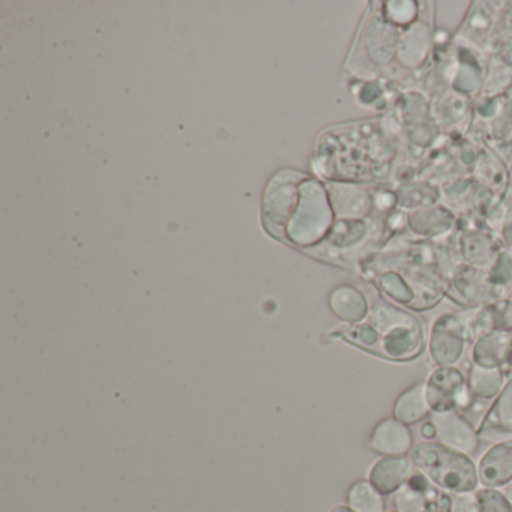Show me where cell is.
<instances>
[{
	"mask_svg": "<svg viewBox=\"0 0 512 512\" xmlns=\"http://www.w3.org/2000/svg\"><path fill=\"white\" fill-rule=\"evenodd\" d=\"M361 271L389 301L424 311L448 295L454 268L443 245L395 236L362 263Z\"/></svg>",
	"mask_w": 512,
	"mask_h": 512,
	"instance_id": "6da1fadb",
	"label": "cell"
},
{
	"mask_svg": "<svg viewBox=\"0 0 512 512\" xmlns=\"http://www.w3.org/2000/svg\"><path fill=\"white\" fill-rule=\"evenodd\" d=\"M389 140L380 127L352 125L329 131L316 152V170L329 179L382 181L391 170L392 151L361 152Z\"/></svg>",
	"mask_w": 512,
	"mask_h": 512,
	"instance_id": "7a4b0ae2",
	"label": "cell"
},
{
	"mask_svg": "<svg viewBox=\"0 0 512 512\" xmlns=\"http://www.w3.org/2000/svg\"><path fill=\"white\" fill-rule=\"evenodd\" d=\"M334 335L395 362L413 361L425 347L424 329L419 320L388 301L376 302L367 319L344 326Z\"/></svg>",
	"mask_w": 512,
	"mask_h": 512,
	"instance_id": "3957f363",
	"label": "cell"
},
{
	"mask_svg": "<svg viewBox=\"0 0 512 512\" xmlns=\"http://www.w3.org/2000/svg\"><path fill=\"white\" fill-rule=\"evenodd\" d=\"M413 466L425 478L451 493H472L479 484L478 467L472 458L440 442L418 443L410 451Z\"/></svg>",
	"mask_w": 512,
	"mask_h": 512,
	"instance_id": "277c9868",
	"label": "cell"
},
{
	"mask_svg": "<svg viewBox=\"0 0 512 512\" xmlns=\"http://www.w3.org/2000/svg\"><path fill=\"white\" fill-rule=\"evenodd\" d=\"M332 227L334 211L328 190L314 179L305 178L301 184L298 206L284 230L283 238L298 247H317L325 241Z\"/></svg>",
	"mask_w": 512,
	"mask_h": 512,
	"instance_id": "5b68a950",
	"label": "cell"
},
{
	"mask_svg": "<svg viewBox=\"0 0 512 512\" xmlns=\"http://www.w3.org/2000/svg\"><path fill=\"white\" fill-rule=\"evenodd\" d=\"M376 220H338L332 227L325 241L322 242L331 259L344 262H367L380 250L379 242L385 235V227Z\"/></svg>",
	"mask_w": 512,
	"mask_h": 512,
	"instance_id": "8992f818",
	"label": "cell"
},
{
	"mask_svg": "<svg viewBox=\"0 0 512 512\" xmlns=\"http://www.w3.org/2000/svg\"><path fill=\"white\" fill-rule=\"evenodd\" d=\"M425 395L431 413L466 412L475 403V397L467 385L460 368L436 367L425 380Z\"/></svg>",
	"mask_w": 512,
	"mask_h": 512,
	"instance_id": "52a82bcc",
	"label": "cell"
},
{
	"mask_svg": "<svg viewBox=\"0 0 512 512\" xmlns=\"http://www.w3.org/2000/svg\"><path fill=\"white\" fill-rule=\"evenodd\" d=\"M305 175L298 173H281L266 191L263 203V220L272 235L283 238L284 230L295 212L301 194V184Z\"/></svg>",
	"mask_w": 512,
	"mask_h": 512,
	"instance_id": "ba28073f",
	"label": "cell"
},
{
	"mask_svg": "<svg viewBox=\"0 0 512 512\" xmlns=\"http://www.w3.org/2000/svg\"><path fill=\"white\" fill-rule=\"evenodd\" d=\"M448 296L455 304L470 310L488 307L505 299L499 290L491 286L487 271L464 263L452 271Z\"/></svg>",
	"mask_w": 512,
	"mask_h": 512,
	"instance_id": "9c48e42d",
	"label": "cell"
},
{
	"mask_svg": "<svg viewBox=\"0 0 512 512\" xmlns=\"http://www.w3.org/2000/svg\"><path fill=\"white\" fill-rule=\"evenodd\" d=\"M466 343L460 314H443L431 326L428 355L437 367H454L463 356Z\"/></svg>",
	"mask_w": 512,
	"mask_h": 512,
	"instance_id": "30bf717a",
	"label": "cell"
},
{
	"mask_svg": "<svg viewBox=\"0 0 512 512\" xmlns=\"http://www.w3.org/2000/svg\"><path fill=\"white\" fill-rule=\"evenodd\" d=\"M430 421L436 428L437 442L467 455H472L478 449V431L460 412L452 410V412L431 413Z\"/></svg>",
	"mask_w": 512,
	"mask_h": 512,
	"instance_id": "8fae6325",
	"label": "cell"
},
{
	"mask_svg": "<svg viewBox=\"0 0 512 512\" xmlns=\"http://www.w3.org/2000/svg\"><path fill=\"white\" fill-rule=\"evenodd\" d=\"M329 202L338 220H364L374 206V197L367 188L352 184H331Z\"/></svg>",
	"mask_w": 512,
	"mask_h": 512,
	"instance_id": "7c38bea8",
	"label": "cell"
},
{
	"mask_svg": "<svg viewBox=\"0 0 512 512\" xmlns=\"http://www.w3.org/2000/svg\"><path fill=\"white\" fill-rule=\"evenodd\" d=\"M458 248H460L464 265L487 271L505 247H502L500 241H497L491 233L470 227L461 232Z\"/></svg>",
	"mask_w": 512,
	"mask_h": 512,
	"instance_id": "4fadbf2b",
	"label": "cell"
},
{
	"mask_svg": "<svg viewBox=\"0 0 512 512\" xmlns=\"http://www.w3.org/2000/svg\"><path fill=\"white\" fill-rule=\"evenodd\" d=\"M412 458L407 455H386L373 464L370 482L383 496L401 490L415 473Z\"/></svg>",
	"mask_w": 512,
	"mask_h": 512,
	"instance_id": "5bb4252c",
	"label": "cell"
},
{
	"mask_svg": "<svg viewBox=\"0 0 512 512\" xmlns=\"http://www.w3.org/2000/svg\"><path fill=\"white\" fill-rule=\"evenodd\" d=\"M491 4H475L470 10L469 17L466 19L461 31L458 32L457 38L463 46L470 49H485L490 34H496L499 28L500 16L497 10L490 8Z\"/></svg>",
	"mask_w": 512,
	"mask_h": 512,
	"instance_id": "9a60e30c",
	"label": "cell"
},
{
	"mask_svg": "<svg viewBox=\"0 0 512 512\" xmlns=\"http://www.w3.org/2000/svg\"><path fill=\"white\" fill-rule=\"evenodd\" d=\"M479 482L487 488L502 487L512 482V439L499 440L491 446L478 466Z\"/></svg>",
	"mask_w": 512,
	"mask_h": 512,
	"instance_id": "2e32d148",
	"label": "cell"
},
{
	"mask_svg": "<svg viewBox=\"0 0 512 512\" xmlns=\"http://www.w3.org/2000/svg\"><path fill=\"white\" fill-rule=\"evenodd\" d=\"M370 448L379 454L406 455L413 449V434L409 425L395 418H385L374 427Z\"/></svg>",
	"mask_w": 512,
	"mask_h": 512,
	"instance_id": "e0dca14e",
	"label": "cell"
},
{
	"mask_svg": "<svg viewBox=\"0 0 512 512\" xmlns=\"http://www.w3.org/2000/svg\"><path fill=\"white\" fill-rule=\"evenodd\" d=\"M476 431L479 437L488 440L497 437L512 439V377L506 382L499 397L493 401Z\"/></svg>",
	"mask_w": 512,
	"mask_h": 512,
	"instance_id": "ac0fdd59",
	"label": "cell"
},
{
	"mask_svg": "<svg viewBox=\"0 0 512 512\" xmlns=\"http://www.w3.org/2000/svg\"><path fill=\"white\" fill-rule=\"evenodd\" d=\"M454 224V214L443 208L415 209L407 217V226L412 235L425 241L445 238L454 229Z\"/></svg>",
	"mask_w": 512,
	"mask_h": 512,
	"instance_id": "d6986e66",
	"label": "cell"
},
{
	"mask_svg": "<svg viewBox=\"0 0 512 512\" xmlns=\"http://www.w3.org/2000/svg\"><path fill=\"white\" fill-rule=\"evenodd\" d=\"M512 332L494 331L488 332L484 337L473 343V364L487 368H502L505 370L511 353Z\"/></svg>",
	"mask_w": 512,
	"mask_h": 512,
	"instance_id": "ffe728a7",
	"label": "cell"
},
{
	"mask_svg": "<svg viewBox=\"0 0 512 512\" xmlns=\"http://www.w3.org/2000/svg\"><path fill=\"white\" fill-rule=\"evenodd\" d=\"M427 19H419L403 32L398 46V58L407 70H415L427 59L431 43V29Z\"/></svg>",
	"mask_w": 512,
	"mask_h": 512,
	"instance_id": "44dd1931",
	"label": "cell"
},
{
	"mask_svg": "<svg viewBox=\"0 0 512 512\" xmlns=\"http://www.w3.org/2000/svg\"><path fill=\"white\" fill-rule=\"evenodd\" d=\"M329 305L332 311L349 325L362 322L370 313L364 293L353 286L337 287L329 298Z\"/></svg>",
	"mask_w": 512,
	"mask_h": 512,
	"instance_id": "7402d4cb",
	"label": "cell"
},
{
	"mask_svg": "<svg viewBox=\"0 0 512 512\" xmlns=\"http://www.w3.org/2000/svg\"><path fill=\"white\" fill-rule=\"evenodd\" d=\"M392 418L406 425L418 424L431 415L430 404L425 395V383H416L398 395L395 400Z\"/></svg>",
	"mask_w": 512,
	"mask_h": 512,
	"instance_id": "603a6c76",
	"label": "cell"
},
{
	"mask_svg": "<svg viewBox=\"0 0 512 512\" xmlns=\"http://www.w3.org/2000/svg\"><path fill=\"white\" fill-rule=\"evenodd\" d=\"M508 380L502 368H487L472 364L467 385L475 400L490 401L499 397Z\"/></svg>",
	"mask_w": 512,
	"mask_h": 512,
	"instance_id": "cb8c5ba5",
	"label": "cell"
},
{
	"mask_svg": "<svg viewBox=\"0 0 512 512\" xmlns=\"http://www.w3.org/2000/svg\"><path fill=\"white\" fill-rule=\"evenodd\" d=\"M382 496L370 481H358L350 487L347 500L355 512H385Z\"/></svg>",
	"mask_w": 512,
	"mask_h": 512,
	"instance_id": "d4e9b609",
	"label": "cell"
},
{
	"mask_svg": "<svg viewBox=\"0 0 512 512\" xmlns=\"http://www.w3.org/2000/svg\"><path fill=\"white\" fill-rule=\"evenodd\" d=\"M491 139L502 146H511L512 143V100L502 103L493 118L490 128Z\"/></svg>",
	"mask_w": 512,
	"mask_h": 512,
	"instance_id": "484cf974",
	"label": "cell"
},
{
	"mask_svg": "<svg viewBox=\"0 0 512 512\" xmlns=\"http://www.w3.org/2000/svg\"><path fill=\"white\" fill-rule=\"evenodd\" d=\"M425 491L418 490L407 482L401 490H398L397 503L398 512H422L427 506L424 496Z\"/></svg>",
	"mask_w": 512,
	"mask_h": 512,
	"instance_id": "4316f807",
	"label": "cell"
},
{
	"mask_svg": "<svg viewBox=\"0 0 512 512\" xmlns=\"http://www.w3.org/2000/svg\"><path fill=\"white\" fill-rule=\"evenodd\" d=\"M479 512H512L508 497L494 488H484L476 493Z\"/></svg>",
	"mask_w": 512,
	"mask_h": 512,
	"instance_id": "83f0119b",
	"label": "cell"
},
{
	"mask_svg": "<svg viewBox=\"0 0 512 512\" xmlns=\"http://www.w3.org/2000/svg\"><path fill=\"white\" fill-rule=\"evenodd\" d=\"M451 512H479L478 500L470 493H461L452 499Z\"/></svg>",
	"mask_w": 512,
	"mask_h": 512,
	"instance_id": "f1b7e54d",
	"label": "cell"
},
{
	"mask_svg": "<svg viewBox=\"0 0 512 512\" xmlns=\"http://www.w3.org/2000/svg\"><path fill=\"white\" fill-rule=\"evenodd\" d=\"M422 434H424L425 439H436V428H434L433 422L428 421L422 427Z\"/></svg>",
	"mask_w": 512,
	"mask_h": 512,
	"instance_id": "f546056e",
	"label": "cell"
},
{
	"mask_svg": "<svg viewBox=\"0 0 512 512\" xmlns=\"http://www.w3.org/2000/svg\"><path fill=\"white\" fill-rule=\"evenodd\" d=\"M331 512H355L350 506H337V508L332 509Z\"/></svg>",
	"mask_w": 512,
	"mask_h": 512,
	"instance_id": "4dcf8cb0",
	"label": "cell"
},
{
	"mask_svg": "<svg viewBox=\"0 0 512 512\" xmlns=\"http://www.w3.org/2000/svg\"><path fill=\"white\" fill-rule=\"evenodd\" d=\"M505 496L508 497L509 502H511L512 505V482L508 485V488H506Z\"/></svg>",
	"mask_w": 512,
	"mask_h": 512,
	"instance_id": "1f68e13d",
	"label": "cell"
}]
</instances>
